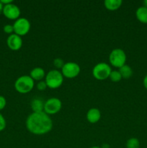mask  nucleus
<instances>
[{
  "label": "nucleus",
  "mask_w": 147,
  "mask_h": 148,
  "mask_svg": "<svg viewBox=\"0 0 147 148\" xmlns=\"http://www.w3.org/2000/svg\"><path fill=\"white\" fill-rule=\"evenodd\" d=\"M26 128L35 135H43L51 131L53 121L50 116L42 112H33L26 119Z\"/></svg>",
  "instance_id": "1"
},
{
  "label": "nucleus",
  "mask_w": 147,
  "mask_h": 148,
  "mask_svg": "<svg viewBox=\"0 0 147 148\" xmlns=\"http://www.w3.org/2000/svg\"><path fill=\"white\" fill-rule=\"evenodd\" d=\"M35 86V81L30 75H22L17 79L14 82V88L21 94L29 93Z\"/></svg>",
  "instance_id": "2"
},
{
  "label": "nucleus",
  "mask_w": 147,
  "mask_h": 148,
  "mask_svg": "<svg viewBox=\"0 0 147 148\" xmlns=\"http://www.w3.org/2000/svg\"><path fill=\"white\" fill-rule=\"evenodd\" d=\"M45 81L48 88L50 89H56L60 88L63 82V76L61 72L58 69L50 70L46 74Z\"/></svg>",
  "instance_id": "3"
},
{
  "label": "nucleus",
  "mask_w": 147,
  "mask_h": 148,
  "mask_svg": "<svg viewBox=\"0 0 147 148\" xmlns=\"http://www.w3.org/2000/svg\"><path fill=\"white\" fill-rule=\"evenodd\" d=\"M127 56L125 52L121 49H115L109 55V61L110 64L115 68H120L125 64Z\"/></svg>",
  "instance_id": "4"
},
{
  "label": "nucleus",
  "mask_w": 147,
  "mask_h": 148,
  "mask_svg": "<svg viewBox=\"0 0 147 148\" xmlns=\"http://www.w3.org/2000/svg\"><path fill=\"white\" fill-rule=\"evenodd\" d=\"M112 72L110 66L105 62H99L94 66L92 75L97 80H105L109 78Z\"/></svg>",
  "instance_id": "5"
},
{
  "label": "nucleus",
  "mask_w": 147,
  "mask_h": 148,
  "mask_svg": "<svg viewBox=\"0 0 147 148\" xmlns=\"http://www.w3.org/2000/svg\"><path fill=\"white\" fill-rule=\"evenodd\" d=\"M14 27V33L17 36H24L29 33L31 27L30 21L24 17H20L15 20L14 23L13 24Z\"/></svg>",
  "instance_id": "6"
},
{
  "label": "nucleus",
  "mask_w": 147,
  "mask_h": 148,
  "mask_svg": "<svg viewBox=\"0 0 147 148\" xmlns=\"http://www.w3.org/2000/svg\"><path fill=\"white\" fill-rule=\"evenodd\" d=\"M81 72V68L79 65L76 62H69L64 64L61 69V73L63 77L73 79L76 77Z\"/></svg>",
  "instance_id": "7"
},
{
  "label": "nucleus",
  "mask_w": 147,
  "mask_h": 148,
  "mask_svg": "<svg viewBox=\"0 0 147 148\" xmlns=\"http://www.w3.org/2000/svg\"><path fill=\"white\" fill-rule=\"evenodd\" d=\"M62 108V102L58 98H50L45 102L44 112L48 115H53L61 111Z\"/></svg>",
  "instance_id": "8"
},
{
  "label": "nucleus",
  "mask_w": 147,
  "mask_h": 148,
  "mask_svg": "<svg viewBox=\"0 0 147 148\" xmlns=\"http://www.w3.org/2000/svg\"><path fill=\"white\" fill-rule=\"evenodd\" d=\"M2 13L9 20H17V19L20 18L21 12H20V8L16 4L11 3V4L4 6Z\"/></svg>",
  "instance_id": "9"
},
{
  "label": "nucleus",
  "mask_w": 147,
  "mask_h": 148,
  "mask_svg": "<svg viewBox=\"0 0 147 148\" xmlns=\"http://www.w3.org/2000/svg\"><path fill=\"white\" fill-rule=\"evenodd\" d=\"M7 44L11 50L18 51L22 46V39L20 36L13 33L10 35L7 38Z\"/></svg>",
  "instance_id": "10"
},
{
  "label": "nucleus",
  "mask_w": 147,
  "mask_h": 148,
  "mask_svg": "<svg viewBox=\"0 0 147 148\" xmlns=\"http://www.w3.org/2000/svg\"><path fill=\"white\" fill-rule=\"evenodd\" d=\"M101 112L98 108H92L86 113V119L90 124H96L100 120Z\"/></svg>",
  "instance_id": "11"
},
{
  "label": "nucleus",
  "mask_w": 147,
  "mask_h": 148,
  "mask_svg": "<svg viewBox=\"0 0 147 148\" xmlns=\"http://www.w3.org/2000/svg\"><path fill=\"white\" fill-rule=\"evenodd\" d=\"M45 70L41 67H35L30 71V76L34 81H41L46 77Z\"/></svg>",
  "instance_id": "12"
},
{
  "label": "nucleus",
  "mask_w": 147,
  "mask_h": 148,
  "mask_svg": "<svg viewBox=\"0 0 147 148\" xmlns=\"http://www.w3.org/2000/svg\"><path fill=\"white\" fill-rule=\"evenodd\" d=\"M44 104L45 102L40 98H34L31 101L30 107L33 112H42L44 111Z\"/></svg>",
  "instance_id": "13"
},
{
  "label": "nucleus",
  "mask_w": 147,
  "mask_h": 148,
  "mask_svg": "<svg viewBox=\"0 0 147 148\" xmlns=\"http://www.w3.org/2000/svg\"><path fill=\"white\" fill-rule=\"evenodd\" d=\"M135 17L137 20L141 23L147 24V8L144 6L138 7L135 12Z\"/></svg>",
  "instance_id": "14"
},
{
  "label": "nucleus",
  "mask_w": 147,
  "mask_h": 148,
  "mask_svg": "<svg viewBox=\"0 0 147 148\" xmlns=\"http://www.w3.org/2000/svg\"><path fill=\"white\" fill-rule=\"evenodd\" d=\"M122 4V0H105L104 2L105 7L110 11L118 10Z\"/></svg>",
  "instance_id": "15"
},
{
  "label": "nucleus",
  "mask_w": 147,
  "mask_h": 148,
  "mask_svg": "<svg viewBox=\"0 0 147 148\" xmlns=\"http://www.w3.org/2000/svg\"><path fill=\"white\" fill-rule=\"evenodd\" d=\"M118 71L120 73L122 79H129V78L132 77L133 73L132 68L130 66H128V65H127L126 64L122 66H121L120 68H119V70Z\"/></svg>",
  "instance_id": "16"
},
{
  "label": "nucleus",
  "mask_w": 147,
  "mask_h": 148,
  "mask_svg": "<svg viewBox=\"0 0 147 148\" xmlns=\"http://www.w3.org/2000/svg\"><path fill=\"white\" fill-rule=\"evenodd\" d=\"M126 148H140V142L135 137L128 139L125 144Z\"/></svg>",
  "instance_id": "17"
},
{
  "label": "nucleus",
  "mask_w": 147,
  "mask_h": 148,
  "mask_svg": "<svg viewBox=\"0 0 147 148\" xmlns=\"http://www.w3.org/2000/svg\"><path fill=\"white\" fill-rule=\"evenodd\" d=\"M109 78L110 79V80L113 82H118L122 79V77H121L120 73V72L118 70H112L110 75Z\"/></svg>",
  "instance_id": "18"
},
{
  "label": "nucleus",
  "mask_w": 147,
  "mask_h": 148,
  "mask_svg": "<svg viewBox=\"0 0 147 148\" xmlns=\"http://www.w3.org/2000/svg\"><path fill=\"white\" fill-rule=\"evenodd\" d=\"M64 62H63V59H60V58H56L53 60V65L56 69H62V67L64 65Z\"/></svg>",
  "instance_id": "19"
},
{
  "label": "nucleus",
  "mask_w": 147,
  "mask_h": 148,
  "mask_svg": "<svg viewBox=\"0 0 147 148\" xmlns=\"http://www.w3.org/2000/svg\"><path fill=\"white\" fill-rule=\"evenodd\" d=\"M36 88L38 90L40 91H43L45 90L46 88H48L47 85H46V82L45 80H41V81H39L37 83V85H36Z\"/></svg>",
  "instance_id": "20"
},
{
  "label": "nucleus",
  "mask_w": 147,
  "mask_h": 148,
  "mask_svg": "<svg viewBox=\"0 0 147 148\" xmlns=\"http://www.w3.org/2000/svg\"><path fill=\"white\" fill-rule=\"evenodd\" d=\"M4 33H6L7 34H13L14 33V27H13V25H6L4 27Z\"/></svg>",
  "instance_id": "21"
},
{
  "label": "nucleus",
  "mask_w": 147,
  "mask_h": 148,
  "mask_svg": "<svg viewBox=\"0 0 147 148\" xmlns=\"http://www.w3.org/2000/svg\"><path fill=\"white\" fill-rule=\"evenodd\" d=\"M6 127V120L2 114L0 113V132L3 131Z\"/></svg>",
  "instance_id": "22"
},
{
  "label": "nucleus",
  "mask_w": 147,
  "mask_h": 148,
  "mask_svg": "<svg viewBox=\"0 0 147 148\" xmlns=\"http://www.w3.org/2000/svg\"><path fill=\"white\" fill-rule=\"evenodd\" d=\"M7 105V101L6 98L2 95H0V111L4 109Z\"/></svg>",
  "instance_id": "23"
},
{
  "label": "nucleus",
  "mask_w": 147,
  "mask_h": 148,
  "mask_svg": "<svg viewBox=\"0 0 147 148\" xmlns=\"http://www.w3.org/2000/svg\"><path fill=\"white\" fill-rule=\"evenodd\" d=\"M0 2L3 4V5H7V4H10L11 3H12V0H1Z\"/></svg>",
  "instance_id": "24"
},
{
  "label": "nucleus",
  "mask_w": 147,
  "mask_h": 148,
  "mask_svg": "<svg viewBox=\"0 0 147 148\" xmlns=\"http://www.w3.org/2000/svg\"><path fill=\"white\" fill-rule=\"evenodd\" d=\"M143 84H144V88L147 90V75L144 77V80H143Z\"/></svg>",
  "instance_id": "25"
},
{
  "label": "nucleus",
  "mask_w": 147,
  "mask_h": 148,
  "mask_svg": "<svg viewBox=\"0 0 147 148\" xmlns=\"http://www.w3.org/2000/svg\"><path fill=\"white\" fill-rule=\"evenodd\" d=\"M3 8H4V5H3V4H1V2H0V14H1V13H2Z\"/></svg>",
  "instance_id": "26"
},
{
  "label": "nucleus",
  "mask_w": 147,
  "mask_h": 148,
  "mask_svg": "<svg viewBox=\"0 0 147 148\" xmlns=\"http://www.w3.org/2000/svg\"><path fill=\"white\" fill-rule=\"evenodd\" d=\"M101 148H110V145L108 144H103Z\"/></svg>",
  "instance_id": "27"
},
{
  "label": "nucleus",
  "mask_w": 147,
  "mask_h": 148,
  "mask_svg": "<svg viewBox=\"0 0 147 148\" xmlns=\"http://www.w3.org/2000/svg\"><path fill=\"white\" fill-rule=\"evenodd\" d=\"M144 7H146L147 8V0H145V1H144Z\"/></svg>",
  "instance_id": "28"
},
{
  "label": "nucleus",
  "mask_w": 147,
  "mask_h": 148,
  "mask_svg": "<svg viewBox=\"0 0 147 148\" xmlns=\"http://www.w3.org/2000/svg\"><path fill=\"white\" fill-rule=\"evenodd\" d=\"M90 148H101V147H99V146H93V147H92Z\"/></svg>",
  "instance_id": "29"
}]
</instances>
